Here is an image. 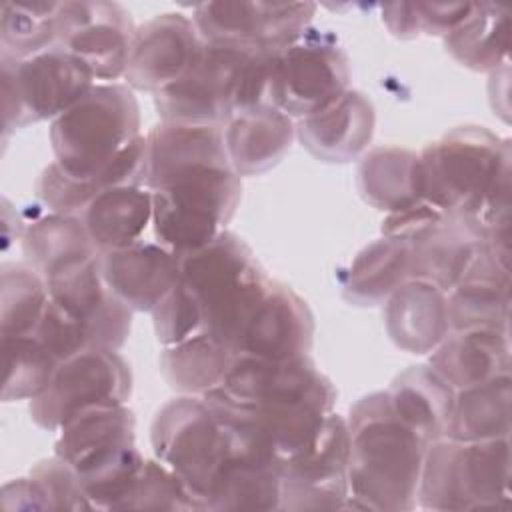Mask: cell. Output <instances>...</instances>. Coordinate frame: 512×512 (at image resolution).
<instances>
[{"label":"cell","mask_w":512,"mask_h":512,"mask_svg":"<svg viewBox=\"0 0 512 512\" xmlns=\"http://www.w3.org/2000/svg\"><path fill=\"white\" fill-rule=\"evenodd\" d=\"M204 398L244 428L280 464L298 456L334 412L336 390L308 356L266 360L240 354Z\"/></svg>","instance_id":"cell-1"},{"label":"cell","mask_w":512,"mask_h":512,"mask_svg":"<svg viewBox=\"0 0 512 512\" xmlns=\"http://www.w3.org/2000/svg\"><path fill=\"white\" fill-rule=\"evenodd\" d=\"M348 498L344 508L412 510L428 442L394 412L386 392H372L350 408Z\"/></svg>","instance_id":"cell-2"},{"label":"cell","mask_w":512,"mask_h":512,"mask_svg":"<svg viewBox=\"0 0 512 512\" xmlns=\"http://www.w3.org/2000/svg\"><path fill=\"white\" fill-rule=\"evenodd\" d=\"M180 282L202 306L204 332L236 354L238 336L270 286L246 242L222 230L210 244L180 258Z\"/></svg>","instance_id":"cell-3"},{"label":"cell","mask_w":512,"mask_h":512,"mask_svg":"<svg viewBox=\"0 0 512 512\" xmlns=\"http://www.w3.org/2000/svg\"><path fill=\"white\" fill-rule=\"evenodd\" d=\"M140 136V106L130 86L94 84L74 106L52 120L54 162L68 176L86 180L98 194L96 174Z\"/></svg>","instance_id":"cell-4"},{"label":"cell","mask_w":512,"mask_h":512,"mask_svg":"<svg viewBox=\"0 0 512 512\" xmlns=\"http://www.w3.org/2000/svg\"><path fill=\"white\" fill-rule=\"evenodd\" d=\"M422 198L468 220L498 178L510 172V140L484 126H458L420 154Z\"/></svg>","instance_id":"cell-5"},{"label":"cell","mask_w":512,"mask_h":512,"mask_svg":"<svg viewBox=\"0 0 512 512\" xmlns=\"http://www.w3.org/2000/svg\"><path fill=\"white\" fill-rule=\"evenodd\" d=\"M242 176L230 164L200 166L152 190V230L160 246L182 258L210 244L234 216Z\"/></svg>","instance_id":"cell-6"},{"label":"cell","mask_w":512,"mask_h":512,"mask_svg":"<svg viewBox=\"0 0 512 512\" xmlns=\"http://www.w3.org/2000/svg\"><path fill=\"white\" fill-rule=\"evenodd\" d=\"M510 502V440L440 438L426 450L418 504L428 510H478Z\"/></svg>","instance_id":"cell-7"},{"label":"cell","mask_w":512,"mask_h":512,"mask_svg":"<svg viewBox=\"0 0 512 512\" xmlns=\"http://www.w3.org/2000/svg\"><path fill=\"white\" fill-rule=\"evenodd\" d=\"M156 460L176 472L206 510L208 494L230 450V430L204 396L166 402L150 426Z\"/></svg>","instance_id":"cell-8"},{"label":"cell","mask_w":512,"mask_h":512,"mask_svg":"<svg viewBox=\"0 0 512 512\" xmlns=\"http://www.w3.org/2000/svg\"><path fill=\"white\" fill-rule=\"evenodd\" d=\"M94 80L78 58L60 48L30 58L0 52L4 136L58 118L94 86Z\"/></svg>","instance_id":"cell-9"},{"label":"cell","mask_w":512,"mask_h":512,"mask_svg":"<svg viewBox=\"0 0 512 512\" xmlns=\"http://www.w3.org/2000/svg\"><path fill=\"white\" fill-rule=\"evenodd\" d=\"M348 80L344 48L330 32L308 26L276 52L272 106L292 120H302L348 90Z\"/></svg>","instance_id":"cell-10"},{"label":"cell","mask_w":512,"mask_h":512,"mask_svg":"<svg viewBox=\"0 0 512 512\" xmlns=\"http://www.w3.org/2000/svg\"><path fill=\"white\" fill-rule=\"evenodd\" d=\"M130 392V366L118 350L88 348L58 364L48 388L30 400V418L40 428L58 432L88 408L126 404Z\"/></svg>","instance_id":"cell-11"},{"label":"cell","mask_w":512,"mask_h":512,"mask_svg":"<svg viewBox=\"0 0 512 512\" xmlns=\"http://www.w3.org/2000/svg\"><path fill=\"white\" fill-rule=\"evenodd\" d=\"M252 46L206 42L194 66L170 86L154 92V106L166 122L222 126L232 114L240 68Z\"/></svg>","instance_id":"cell-12"},{"label":"cell","mask_w":512,"mask_h":512,"mask_svg":"<svg viewBox=\"0 0 512 512\" xmlns=\"http://www.w3.org/2000/svg\"><path fill=\"white\" fill-rule=\"evenodd\" d=\"M350 432L330 412L312 444L280 464V510H336L348 498Z\"/></svg>","instance_id":"cell-13"},{"label":"cell","mask_w":512,"mask_h":512,"mask_svg":"<svg viewBox=\"0 0 512 512\" xmlns=\"http://www.w3.org/2000/svg\"><path fill=\"white\" fill-rule=\"evenodd\" d=\"M314 12L312 2L210 0L192 6V20L206 42L278 50L310 26Z\"/></svg>","instance_id":"cell-14"},{"label":"cell","mask_w":512,"mask_h":512,"mask_svg":"<svg viewBox=\"0 0 512 512\" xmlns=\"http://www.w3.org/2000/svg\"><path fill=\"white\" fill-rule=\"evenodd\" d=\"M56 24V48L78 58L96 80L124 76L136 28L120 4L60 2Z\"/></svg>","instance_id":"cell-15"},{"label":"cell","mask_w":512,"mask_h":512,"mask_svg":"<svg viewBox=\"0 0 512 512\" xmlns=\"http://www.w3.org/2000/svg\"><path fill=\"white\" fill-rule=\"evenodd\" d=\"M202 36L192 18L180 12L158 14L134 30L126 86L158 92L180 80L202 50Z\"/></svg>","instance_id":"cell-16"},{"label":"cell","mask_w":512,"mask_h":512,"mask_svg":"<svg viewBox=\"0 0 512 512\" xmlns=\"http://www.w3.org/2000/svg\"><path fill=\"white\" fill-rule=\"evenodd\" d=\"M314 340V316L290 286L270 280L264 298L248 318L236 342V356L292 360L308 356Z\"/></svg>","instance_id":"cell-17"},{"label":"cell","mask_w":512,"mask_h":512,"mask_svg":"<svg viewBox=\"0 0 512 512\" xmlns=\"http://www.w3.org/2000/svg\"><path fill=\"white\" fill-rule=\"evenodd\" d=\"M450 330H506L510 320V246L482 242L462 280L446 294Z\"/></svg>","instance_id":"cell-18"},{"label":"cell","mask_w":512,"mask_h":512,"mask_svg":"<svg viewBox=\"0 0 512 512\" xmlns=\"http://www.w3.org/2000/svg\"><path fill=\"white\" fill-rule=\"evenodd\" d=\"M46 284L50 298L84 324L90 348L120 350L124 346L132 326V310L104 284L98 256Z\"/></svg>","instance_id":"cell-19"},{"label":"cell","mask_w":512,"mask_h":512,"mask_svg":"<svg viewBox=\"0 0 512 512\" xmlns=\"http://www.w3.org/2000/svg\"><path fill=\"white\" fill-rule=\"evenodd\" d=\"M98 268L110 292L136 312H152L180 280V258L158 242L104 250Z\"/></svg>","instance_id":"cell-20"},{"label":"cell","mask_w":512,"mask_h":512,"mask_svg":"<svg viewBox=\"0 0 512 512\" xmlns=\"http://www.w3.org/2000/svg\"><path fill=\"white\" fill-rule=\"evenodd\" d=\"M134 428V412L126 404L88 408L58 430L54 456L84 478L132 448Z\"/></svg>","instance_id":"cell-21"},{"label":"cell","mask_w":512,"mask_h":512,"mask_svg":"<svg viewBox=\"0 0 512 512\" xmlns=\"http://www.w3.org/2000/svg\"><path fill=\"white\" fill-rule=\"evenodd\" d=\"M374 122L372 102L358 90H344L316 114L298 120L296 136L314 158L344 164L368 148Z\"/></svg>","instance_id":"cell-22"},{"label":"cell","mask_w":512,"mask_h":512,"mask_svg":"<svg viewBox=\"0 0 512 512\" xmlns=\"http://www.w3.org/2000/svg\"><path fill=\"white\" fill-rule=\"evenodd\" d=\"M144 138V186L150 192L182 172L200 166L230 164L224 148L222 126L162 120Z\"/></svg>","instance_id":"cell-23"},{"label":"cell","mask_w":512,"mask_h":512,"mask_svg":"<svg viewBox=\"0 0 512 512\" xmlns=\"http://www.w3.org/2000/svg\"><path fill=\"white\" fill-rule=\"evenodd\" d=\"M384 326L394 342L410 354H430L450 332L446 292L408 278L384 302Z\"/></svg>","instance_id":"cell-24"},{"label":"cell","mask_w":512,"mask_h":512,"mask_svg":"<svg viewBox=\"0 0 512 512\" xmlns=\"http://www.w3.org/2000/svg\"><path fill=\"white\" fill-rule=\"evenodd\" d=\"M296 126L276 106L234 112L222 124L224 148L238 176H254L276 166L290 150Z\"/></svg>","instance_id":"cell-25"},{"label":"cell","mask_w":512,"mask_h":512,"mask_svg":"<svg viewBox=\"0 0 512 512\" xmlns=\"http://www.w3.org/2000/svg\"><path fill=\"white\" fill-rule=\"evenodd\" d=\"M430 354L428 364L456 392L510 372V338L506 330H450Z\"/></svg>","instance_id":"cell-26"},{"label":"cell","mask_w":512,"mask_h":512,"mask_svg":"<svg viewBox=\"0 0 512 512\" xmlns=\"http://www.w3.org/2000/svg\"><path fill=\"white\" fill-rule=\"evenodd\" d=\"M20 242L28 266L46 282L88 264L100 254L82 218L58 212H46L30 222Z\"/></svg>","instance_id":"cell-27"},{"label":"cell","mask_w":512,"mask_h":512,"mask_svg":"<svg viewBox=\"0 0 512 512\" xmlns=\"http://www.w3.org/2000/svg\"><path fill=\"white\" fill-rule=\"evenodd\" d=\"M482 246V238L460 216L446 214L410 244V278L426 280L450 292L466 274Z\"/></svg>","instance_id":"cell-28"},{"label":"cell","mask_w":512,"mask_h":512,"mask_svg":"<svg viewBox=\"0 0 512 512\" xmlns=\"http://www.w3.org/2000/svg\"><path fill=\"white\" fill-rule=\"evenodd\" d=\"M386 396L400 416L428 444L444 438L456 390L430 366L418 364L400 372Z\"/></svg>","instance_id":"cell-29"},{"label":"cell","mask_w":512,"mask_h":512,"mask_svg":"<svg viewBox=\"0 0 512 512\" xmlns=\"http://www.w3.org/2000/svg\"><path fill=\"white\" fill-rule=\"evenodd\" d=\"M356 186L372 208L388 214L402 210L422 200L420 156L398 146L374 148L358 164Z\"/></svg>","instance_id":"cell-30"},{"label":"cell","mask_w":512,"mask_h":512,"mask_svg":"<svg viewBox=\"0 0 512 512\" xmlns=\"http://www.w3.org/2000/svg\"><path fill=\"white\" fill-rule=\"evenodd\" d=\"M80 218L98 252L136 244L152 224V192L146 186L108 188Z\"/></svg>","instance_id":"cell-31"},{"label":"cell","mask_w":512,"mask_h":512,"mask_svg":"<svg viewBox=\"0 0 512 512\" xmlns=\"http://www.w3.org/2000/svg\"><path fill=\"white\" fill-rule=\"evenodd\" d=\"M444 46L458 64L474 72H496L508 64L510 10L472 2L464 20L444 36Z\"/></svg>","instance_id":"cell-32"},{"label":"cell","mask_w":512,"mask_h":512,"mask_svg":"<svg viewBox=\"0 0 512 512\" xmlns=\"http://www.w3.org/2000/svg\"><path fill=\"white\" fill-rule=\"evenodd\" d=\"M410 244L398 238H378L364 246L342 282V296L356 306H376L410 278Z\"/></svg>","instance_id":"cell-33"},{"label":"cell","mask_w":512,"mask_h":512,"mask_svg":"<svg viewBox=\"0 0 512 512\" xmlns=\"http://www.w3.org/2000/svg\"><path fill=\"white\" fill-rule=\"evenodd\" d=\"M510 372L456 392L444 438L478 442L510 436Z\"/></svg>","instance_id":"cell-34"},{"label":"cell","mask_w":512,"mask_h":512,"mask_svg":"<svg viewBox=\"0 0 512 512\" xmlns=\"http://www.w3.org/2000/svg\"><path fill=\"white\" fill-rule=\"evenodd\" d=\"M236 354L230 346L202 332L160 352V374L180 394L204 396L218 388Z\"/></svg>","instance_id":"cell-35"},{"label":"cell","mask_w":512,"mask_h":512,"mask_svg":"<svg viewBox=\"0 0 512 512\" xmlns=\"http://www.w3.org/2000/svg\"><path fill=\"white\" fill-rule=\"evenodd\" d=\"M50 300L46 280L28 264H4L0 270V336H30Z\"/></svg>","instance_id":"cell-36"},{"label":"cell","mask_w":512,"mask_h":512,"mask_svg":"<svg viewBox=\"0 0 512 512\" xmlns=\"http://www.w3.org/2000/svg\"><path fill=\"white\" fill-rule=\"evenodd\" d=\"M60 2H4L0 44L4 54L30 58L58 46Z\"/></svg>","instance_id":"cell-37"},{"label":"cell","mask_w":512,"mask_h":512,"mask_svg":"<svg viewBox=\"0 0 512 512\" xmlns=\"http://www.w3.org/2000/svg\"><path fill=\"white\" fill-rule=\"evenodd\" d=\"M2 352L4 402L38 398L52 382L60 364L32 334L20 338H2Z\"/></svg>","instance_id":"cell-38"},{"label":"cell","mask_w":512,"mask_h":512,"mask_svg":"<svg viewBox=\"0 0 512 512\" xmlns=\"http://www.w3.org/2000/svg\"><path fill=\"white\" fill-rule=\"evenodd\" d=\"M146 458L136 446L122 452L110 464L80 478V484L96 510H126L140 480Z\"/></svg>","instance_id":"cell-39"},{"label":"cell","mask_w":512,"mask_h":512,"mask_svg":"<svg viewBox=\"0 0 512 512\" xmlns=\"http://www.w3.org/2000/svg\"><path fill=\"white\" fill-rule=\"evenodd\" d=\"M126 510H200V504L176 472L146 460Z\"/></svg>","instance_id":"cell-40"},{"label":"cell","mask_w":512,"mask_h":512,"mask_svg":"<svg viewBox=\"0 0 512 512\" xmlns=\"http://www.w3.org/2000/svg\"><path fill=\"white\" fill-rule=\"evenodd\" d=\"M156 340L166 346L180 344L204 332V312L192 290L178 280V284L152 310Z\"/></svg>","instance_id":"cell-41"},{"label":"cell","mask_w":512,"mask_h":512,"mask_svg":"<svg viewBox=\"0 0 512 512\" xmlns=\"http://www.w3.org/2000/svg\"><path fill=\"white\" fill-rule=\"evenodd\" d=\"M32 336L38 338L40 344L58 362H64L76 356L78 352L90 348V340L84 324L52 298L48 300L46 310L36 330L32 332Z\"/></svg>","instance_id":"cell-42"},{"label":"cell","mask_w":512,"mask_h":512,"mask_svg":"<svg viewBox=\"0 0 512 512\" xmlns=\"http://www.w3.org/2000/svg\"><path fill=\"white\" fill-rule=\"evenodd\" d=\"M30 476L38 482L48 510H94L78 474L58 456L38 462Z\"/></svg>","instance_id":"cell-43"},{"label":"cell","mask_w":512,"mask_h":512,"mask_svg":"<svg viewBox=\"0 0 512 512\" xmlns=\"http://www.w3.org/2000/svg\"><path fill=\"white\" fill-rule=\"evenodd\" d=\"M446 214L426 202L424 198L402 208L396 212H390L382 220V236L386 238H398L408 244H412L416 238H420L424 232H428L434 224H438Z\"/></svg>","instance_id":"cell-44"},{"label":"cell","mask_w":512,"mask_h":512,"mask_svg":"<svg viewBox=\"0 0 512 512\" xmlns=\"http://www.w3.org/2000/svg\"><path fill=\"white\" fill-rule=\"evenodd\" d=\"M472 2H410L416 36H446L468 14Z\"/></svg>","instance_id":"cell-45"},{"label":"cell","mask_w":512,"mask_h":512,"mask_svg":"<svg viewBox=\"0 0 512 512\" xmlns=\"http://www.w3.org/2000/svg\"><path fill=\"white\" fill-rule=\"evenodd\" d=\"M2 506L6 510H48L44 494L32 476L16 478L4 484Z\"/></svg>","instance_id":"cell-46"}]
</instances>
